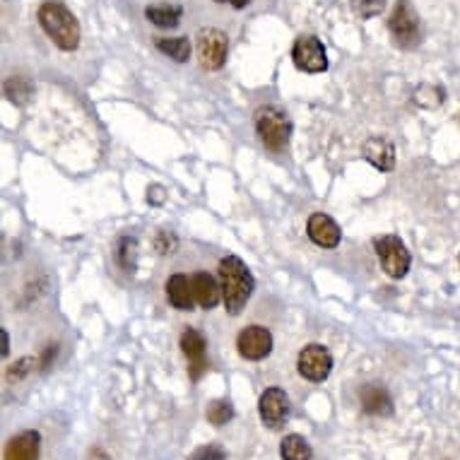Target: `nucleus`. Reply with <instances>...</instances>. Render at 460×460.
<instances>
[{
	"label": "nucleus",
	"instance_id": "1",
	"mask_svg": "<svg viewBox=\"0 0 460 460\" xmlns=\"http://www.w3.org/2000/svg\"><path fill=\"white\" fill-rule=\"evenodd\" d=\"M219 287H222V302L226 306V314L239 316L256 289V279L242 258L226 256L219 261Z\"/></svg>",
	"mask_w": 460,
	"mask_h": 460
},
{
	"label": "nucleus",
	"instance_id": "2",
	"mask_svg": "<svg viewBox=\"0 0 460 460\" xmlns=\"http://www.w3.org/2000/svg\"><path fill=\"white\" fill-rule=\"evenodd\" d=\"M37 20L61 51H75L80 46V22L61 0H46L39 8Z\"/></svg>",
	"mask_w": 460,
	"mask_h": 460
},
{
	"label": "nucleus",
	"instance_id": "3",
	"mask_svg": "<svg viewBox=\"0 0 460 460\" xmlns=\"http://www.w3.org/2000/svg\"><path fill=\"white\" fill-rule=\"evenodd\" d=\"M256 133L270 152H282L292 137V119L279 106H261L256 111Z\"/></svg>",
	"mask_w": 460,
	"mask_h": 460
},
{
	"label": "nucleus",
	"instance_id": "4",
	"mask_svg": "<svg viewBox=\"0 0 460 460\" xmlns=\"http://www.w3.org/2000/svg\"><path fill=\"white\" fill-rule=\"evenodd\" d=\"M388 30L398 49L402 51H412L422 41V22L417 15L415 5L410 0H398L388 17Z\"/></svg>",
	"mask_w": 460,
	"mask_h": 460
},
{
	"label": "nucleus",
	"instance_id": "5",
	"mask_svg": "<svg viewBox=\"0 0 460 460\" xmlns=\"http://www.w3.org/2000/svg\"><path fill=\"white\" fill-rule=\"evenodd\" d=\"M374 249H376L378 263H381V268H384V272L388 278L400 279L408 275L412 258H410L408 246L400 242V236H376V239H374Z\"/></svg>",
	"mask_w": 460,
	"mask_h": 460
},
{
	"label": "nucleus",
	"instance_id": "6",
	"mask_svg": "<svg viewBox=\"0 0 460 460\" xmlns=\"http://www.w3.org/2000/svg\"><path fill=\"white\" fill-rule=\"evenodd\" d=\"M196 49L200 66L205 70H219L226 63V53H229V39L222 30L215 27H203L196 34Z\"/></svg>",
	"mask_w": 460,
	"mask_h": 460
},
{
	"label": "nucleus",
	"instance_id": "7",
	"mask_svg": "<svg viewBox=\"0 0 460 460\" xmlns=\"http://www.w3.org/2000/svg\"><path fill=\"white\" fill-rule=\"evenodd\" d=\"M292 61L304 73H325L328 70V56L321 39L314 34H302L292 46Z\"/></svg>",
	"mask_w": 460,
	"mask_h": 460
},
{
	"label": "nucleus",
	"instance_id": "8",
	"mask_svg": "<svg viewBox=\"0 0 460 460\" xmlns=\"http://www.w3.org/2000/svg\"><path fill=\"white\" fill-rule=\"evenodd\" d=\"M296 369L306 381H314V384H321L325 378L331 376L332 371V355L328 352V348L318 345V342H311L306 348H302L299 357H296Z\"/></svg>",
	"mask_w": 460,
	"mask_h": 460
},
{
	"label": "nucleus",
	"instance_id": "9",
	"mask_svg": "<svg viewBox=\"0 0 460 460\" xmlns=\"http://www.w3.org/2000/svg\"><path fill=\"white\" fill-rule=\"evenodd\" d=\"M289 395L282 388H268L258 400V415L268 429H279L289 420Z\"/></svg>",
	"mask_w": 460,
	"mask_h": 460
},
{
	"label": "nucleus",
	"instance_id": "10",
	"mask_svg": "<svg viewBox=\"0 0 460 460\" xmlns=\"http://www.w3.org/2000/svg\"><path fill=\"white\" fill-rule=\"evenodd\" d=\"M239 355L249 362H261L272 352V332L265 325H249L236 338Z\"/></svg>",
	"mask_w": 460,
	"mask_h": 460
},
{
	"label": "nucleus",
	"instance_id": "11",
	"mask_svg": "<svg viewBox=\"0 0 460 460\" xmlns=\"http://www.w3.org/2000/svg\"><path fill=\"white\" fill-rule=\"evenodd\" d=\"M205 338L196 328H186L181 332V352L189 359V374L193 381H200L208 371V357H205Z\"/></svg>",
	"mask_w": 460,
	"mask_h": 460
},
{
	"label": "nucleus",
	"instance_id": "12",
	"mask_svg": "<svg viewBox=\"0 0 460 460\" xmlns=\"http://www.w3.org/2000/svg\"><path fill=\"white\" fill-rule=\"evenodd\" d=\"M306 234L321 249H335V246H340V239H342L338 222L323 215V212H314L311 215L309 225H306Z\"/></svg>",
	"mask_w": 460,
	"mask_h": 460
},
{
	"label": "nucleus",
	"instance_id": "13",
	"mask_svg": "<svg viewBox=\"0 0 460 460\" xmlns=\"http://www.w3.org/2000/svg\"><path fill=\"white\" fill-rule=\"evenodd\" d=\"M362 157L369 162L371 166H376L381 172H391L395 166V147L391 140H385L381 136H371L364 140Z\"/></svg>",
	"mask_w": 460,
	"mask_h": 460
},
{
	"label": "nucleus",
	"instance_id": "14",
	"mask_svg": "<svg viewBox=\"0 0 460 460\" xmlns=\"http://www.w3.org/2000/svg\"><path fill=\"white\" fill-rule=\"evenodd\" d=\"M41 456V434L34 429L20 431L5 446V460H39Z\"/></svg>",
	"mask_w": 460,
	"mask_h": 460
},
{
	"label": "nucleus",
	"instance_id": "15",
	"mask_svg": "<svg viewBox=\"0 0 460 460\" xmlns=\"http://www.w3.org/2000/svg\"><path fill=\"white\" fill-rule=\"evenodd\" d=\"M359 402L362 410L371 417H388L393 412L391 393L385 391V385L381 384H367L359 391Z\"/></svg>",
	"mask_w": 460,
	"mask_h": 460
},
{
	"label": "nucleus",
	"instance_id": "16",
	"mask_svg": "<svg viewBox=\"0 0 460 460\" xmlns=\"http://www.w3.org/2000/svg\"><path fill=\"white\" fill-rule=\"evenodd\" d=\"M166 299L169 304L179 311H193V304H196V295H193V282L190 278L176 272L172 278L166 279Z\"/></svg>",
	"mask_w": 460,
	"mask_h": 460
},
{
	"label": "nucleus",
	"instance_id": "17",
	"mask_svg": "<svg viewBox=\"0 0 460 460\" xmlns=\"http://www.w3.org/2000/svg\"><path fill=\"white\" fill-rule=\"evenodd\" d=\"M193 295H196V302L203 306V309H215L222 299V287L217 285V279L208 275V272H196L193 278Z\"/></svg>",
	"mask_w": 460,
	"mask_h": 460
},
{
	"label": "nucleus",
	"instance_id": "18",
	"mask_svg": "<svg viewBox=\"0 0 460 460\" xmlns=\"http://www.w3.org/2000/svg\"><path fill=\"white\" fill-rule=\"evenodd\" d=\"M145 17L150 20L155 27H162V30H174L179 27L183 17V10L179 5H150V8L145 10Z\"/></svg>",
	"mask_w": 460,
	"mask_h": 460
},
{
	"label": "nucleus",
	"instance_id": "19",
	"mask_svg": "<svg viewBox=\"0 0 460 460\" xmlns=\"http://www.w3.org/2000/svg\"><path fill=\"white\" fill-rule=\"evenodd\" d=\"M157 49L164 56H169L172 61L176 63H186L190 58V41L189 37H159L157 39Z\"/></svg>",
	"mask_w": 460,
	"mask_h": 460
},
{
	"label": "nucleus",
	"instance_id": "20",
	"mask_svg": "<svg viewBox=\"0 0 460 460\" xmlns=\"http://www.w3.org/2000/svg\"><path fill=\"white\" fill-rule=\"evenodd\" d=\"M311 446L309 441L299 434H289V437L282 438L279 444V456L282 460H311Z\"/></svg>",
	"mask_w": 460,
	"mask_h": 460
},
{
	"label": "nucleus",
	"instance_id": "21",
	"mask_svg": "<svg viewBox=\"0 0 460 460\" xmlns=\"http://www.w3.org/2000/svg\"><path fill=\"white\" fill-rule=\"evenodd\" d=\"M116 263L126 272H136L137 265V239L136 236H123L116 246Z\"/></svg>",
	"mask_w": 460,
	"mask_h": 460
},
{
	"label": "nucleus",
	"instance_id": "22",
	"mask_svg": "<svg viewBox=\"0 0 460 460\" xmlns=\"http://www.w3.org/2000/svg\"><path fill=\"white\" fill-rule=\"evenodd\" d=\"M31 92H34V87H31V83L27 77H10L8 83H5V97L17 106L27 104L31 97Z\"/></svg>",
	"mask_w": 460,
	"mask_h": 460
},
{
	"label": "nucleus",
	"instance_id": "23",
	"mask_svg": "<svg viewBox=\"0 0 460 460\" xmlns=\"http://www.w3.org/2000/svg\"><path fill=\"white\" fill-rule=\"evenodd\" d=\"M205 417H208V422L215 424V427H225L226 422L234 420V408H232L229 400H212Z\"/></svg>",
	"mask_w": 460,
	"mask_h": 460
},
{
	"label": "nucleus",
	"instance_id": "24",
	"mask_svg": "<svg viewBox=\"0 0 460 460\" xmlns=\"http://www.w3.org/2000/svg\"><path fill=\"white\" fill-rule=\"evenodd\" d=\"M385 8V0H352V10L357 17L371 20V17L381 15Z\"/></svg>",
	"mask_w": 460,
	"mask_h": 460
},
{
	"label": "nucleus",
	"instance_id": "25",
	"mask_svg": "<svg viewBox=\"0 0 460 460\" xmlns=\"http://www.w3.org/2000/svg\"><path fill=\"white\" fill-rule=\"evenodd\" d=\"M189 460H226V451L219 444H205L190 453Z\"/></svg>",
	"mask_w": 460,
	"mask_h": 460
},
{
	"label": "nucleus",
	"instance_id": "26",
	"mask_svg": "<svg viewBox=\"0 0 460 460\" xmlns=\"http://www.w3.org/2000/svg\"><path fill=\"white\" fill-rule=\"evenodd\" d=\"M34 364H37V362H34L31 357H22L20 362L13 364V369L8 371V378H10V381H20V378H24L31 369H34Z\"/></svg>",
	"mask_w": 460,
	"mask_h": 460
},
{
	"label": "nucleus",
	"instance_id": "27",
	"mask_svg": "<svg viewBox=\"0 0 460 460\" xmlns=\"http://www.w3.org/2000/svg\"><path fill=\"white\" fill-rule=\"evenodd\" d=\"M176 249V236L169 234V232H159L157 236V251L162 253V256H166V253H174Z\"/></svg>",
	"mask_w": 460,
	"mask_h": 460
},
{
	"label": "nucleus",
	"instance_id": "28",
	"mask_svg": "<svg viewBox=\"0 0 460 460\" xmlns=\"http://www.w3.org/2000/svg\"><path fill=\"white\" fill-rule=\"evenodd\" d=\"M164 189L162 186H152V189H147V203L152 205H159L164 203Z\"/></svg>",
	"mask_w": 460,
	"mask_h": 460
},
{
	"label": "nucleus",
	"instance_id": "29",
	"mask_svg": "<svg viewBox=\"0 0 460 460\" xmlns=\"http://www.w3.org/2000/svg\"><path fill=\"white\" fill-rule=\"evenodd\" d=\"M56 352H58V345H49L44 352V357H41V369H46L49 364H51V359L56 357Z\"/></svg>",
	"mask_w": 460,
	"mask_h": 460
},
{
	"label": "nucleus",
	"instance_id": "30",
	"mask_svg": "<svg viewBox=\"0 0 460 460\" xmlns=\"http://www.w3.org/2000/svg\"><path fill=\"white\" fill-rule=\"evenodd\" d=\"M215 3H222V5H225V3H229V5H232V8L243 10V8H246V5H249L251 0H215Z\"/></svg>",
	"mask_w": 460,
	"mask_h": 460
},
{
	"label": "nucleus",
	"instance_id": "31",
	"mask_svg": "<svg viewBox=\"0 0 460 460\" xmlns=\"http://www.w3.org/2000/svg\"><path fill=\"white\" fill-rule=\"evenodd\" d=\"M3 332V349H0V355L3 357H8L10 352V338H8V331H0Z\"/></svg>",
	"mask_w": 460,
	"mask_h": 460
}]
</instances>
